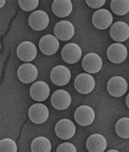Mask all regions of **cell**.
Segmentation results:
<instances>
[{
    "mask_svg": "<svg viewBox=\"0 0 129 152\" xmlns=\"http://www.w3.org/2000/svg\"><path fill=\"white\" fill-rule=\"evenodd\" d=\"M74 86L78 93L81 94H89L95 88L96 81L93 76L89 74L83 73L76 76L74 82Z\"/></svg>",
    "mask_w": 129,
    "mask_h": 152,
    "instance_id": "1",
    "label": "cell"
},
{
    "mask_svg": "<svg viewBox=\"0 0 129 152\" xmlns=\"http://www.w3.org/2000/svg\"><path fill=\"white\" fill-rule=\"evenodd\" d=\"M106 88L108 93L112 96L121 97L127 93L128 84L122 76H114L108 81Z\"/></svg>",
    "mask_w": 129,
    "mask_h": 152,
    "instance_id": "2",
    "label": "cell"
},
{
    "mask_svg": "<svg viewBox=\"0 0 129 152\" xmlns=\"http://www.w3.org/2000/svg\"><path fill=\"white\" fill-rule=\"evenodd\" d=\"M74 117L79 125L87 127L94 122L96 118V114L94 110L91 106L83 105L77 108L76 110L74 111Z\"/></svg>",
    "mask_w": 129,
    "mask_h": 152,
    "instance_id": "3",
    "label": "cell"
},
{
    "mask_svg": "<svg viewBox=\"0 0 129 152\" xmlns=\"http://www.w3.org/2000/svg\"><path fill=\"white\" fill-rule=\"evenodd\" d=\"M55 133L59 138L69 140L75 135L76 127L70 119H62L56 123L55 126Z\"/></svg>",
    "mask_w": 129,
    "mask_h": 152,
    "instance_id": "4",
    "label": "cell"
},
{
    "mask_svg": "<svg viewBox=\"0 0 129 152\" xmlns=\"http://www.w3.org/2000/svg\"><path fill=\"white\" fill-rule=\"evenodd\" d=\"M17 55L22 61L30 63L36 58L38 50L34 43L30 41H24L17 47Z\"/></svg>",
    "mask_w": 129,
    "mask_h": 152,
    "instance_id": "5",
    "label": "cell"
},
{
    "mask_svg": "<svg viewBox=\"0 0 129 152\" xmlns=\"http://www.w3.org/2000/svg\"><path fill=\"white\" fill-rule=\"evenodd\" d=\"M50 19L46 12L37 10L33 12L29 17V26L36 31H42L48 26Z\"/></svg>",
    "mask_w": 129,
    "mask_h": 152,
    "instance_id": "6",
    "label": "cell"
},
{
    "mask_svg": "<svg viewBox=\"0 0 129 152\" xmlns=\"http://www.w3.org/2000/svg\"><path fill=\"white\" fill-rule=\"evenodd\" d=\"M107 57L112 63H122L128 56V49L125 45L120 43H114L109 45L107 48Z\"/></svg>",
    "mask_w": 129,
    "mask_h": 152,
    "instance_id": "7",
    "label": "cell"
},
{
    "mask_svg": "<svg viewBox=\"0 0 129 152\" xmlns=\"http://www.w3.org/2000/svg\"><path fill=\"white\" fill-rule=\"evenodd\" d=\"M51 80L56 86H65L71 79V73L69 68L65 66H56L50 73Z\"/></svg>",
    "mask_w": 129,
    "mask_h": 152,
    "instance_id": "8",
    "label": "cell"
},
{
    "mask_svg": "<svg viewBox=\"0 0 129 152\" xmlns=\"http://www.w3.org/2000/svg\"><path fill=\"white\" fill-rule=\"evenodd\" d=\"M93 24L96 29L101 30H107L111 26L113 22V16L107 9H98L93 15Z\"/></svg>",
    "mask_w": 129,
    "mask_h": 152,
    "instance_id": "9",
    "label": "cell"
},
{
    "mask_svg": "<svg viewBox=\"0 0 129 152\" xmlns=\"http://www.w3.org/2000/svg\"><path fill=\"white\" fill-rule=\"evenodd\" d=\"M83 51L78 44L70 43L66 44L61 50V57L64 61L69 64L77 63L82 57Z\"/></svg>",
    "mask_w": 129,
    "mask_h": 152,
    "instance_id": "10",
    "label": "cell"
},
{
    "mask_svg": "<svg viewBox=\"0 0 129 152\" xmlns=\"http://www.w3.org/2000/svg\"><path fill=\"white\" fill-rule=\"evenodd\" d=\"M29 118L34 124H41L45 123L49 117V110L45 105L36 103L30 106L28 111Z\"/></svg>",
    "mask_w": 129,
    "mask_h": 152,
    "instance_id": "11",
    "label": "cell"
},
{
    "mask_svg": "<svg viewBox=\"0 0 129 152\" xmlns=\"http://www.w3.org/2000/svg\"><path fill=\"white\" fill-rule=\"evenodd\" d=\"M40 51L47 56H52L59 50L60 43L58 39L52 34H46L43 36L39 43Z\"/></svg>",
    "mask_w": 129,
    "mask_h": 152,
    "instance_id": "12",
    "label": "cell"
},
{
    "mask_svg": "<svg viewBox=\"0 0 129 152\" xmlns=\"http://www.w3.org/2000/svg\"><path fill=\"white\" fill-rule=\"evenodd\" d=\"M103 61L101 57L94 53H87L83 56L82 61V66L86 72L89 74H96L101 69Z\"/></svg>",
    "mask_w": 129,
    "mask_h": 152,
    "instance_id": "13",
    "label": "cell"
},
{
    "mask_svg": "<svg viewBox=\"0 0 129 152\" xmlns=\"http://www.w3.org/2000/svg\"><path fill=\"white\" fill-rule=\"evenodd\" d=\"M51 103L56 110H66L71 104V96L66 90H56L51 96Z\"/></svg>",
    "mask_w": 129,
    "mask_h": 152,
    "instance_id": "14",
    "label": "cell"
},
{
    "mask_svg": "<svg viewBox=\"0 0 129 152\" xmlns=\"http://www.w3.org/2000/svg\"><path fill=\"white\" fill-rule=\"evenodd\" d=\"M74 26L69 20H60L54 27V34L58 39L68 41L74 35Z\"/></svg>",
    "mask_w": 129,
    "mask_h": 152,
    "instance_id": "15",
    "label": "cell"
},
{
    "mask_svg": "<svg viewBox=\"0 0 129 152\" xmlns=\"http://www.w3.org/2000/svg\"><path fill=\"white\" fill-rule=\"evenodd\" d=\"M38 74L37 67L31 63H25L17 70V77L20 82L24 83H33L37 80Z\"/></svg>",
    "mask_w": 129,
    "mask_h": 152,
    "instance_id": "16",
    "label": "cell"
},
{
    "mask_svg": "<svg viewBox=\"0 0 129 152\" xmlns=\"http://www.w3.org/2000/svg\"><path fill=\"white\" fill-rule=\"evenodd\" d=\"M109 34L113 40L120 43L124 42L129 38V26L124 21H117L110 27Z\"/></svg>",
    "mask_w": 129,
    "mask_h": 152,
    "instance_id": "17",
    "label": "cell"
},
{
    "mask_svg": "<svg viewBox=\"0 0 129 152\" xmlns=\"http://www.w3.org/2000/svg\"><path fill=\"white\" fill-rule=\"evenodd\" d=\"M50 87L43 81H37L32 84L30 88V96L36 102L46 101L50 95Z\"/></svg>",
    "mask_w": 129,
    "mask_h": 152,
    "instance_id": "18",
    "label": "cell"
},
{
    "mask_svg": "<svg viewBox=\"0 0 129 152\" xmlns=\"http://www.w3.org/2000/svg\"><path fill=\"white\" fill-rule=\"evenodd\" d=\"M107 147L106 138L100 133H94L87 139L86 148L89 152H104Z\"/></svg>",
    "mask_w": 129,
    "mask_h": 152,
    "instance_id": "19",
    "label": "cell"
},
{
    "mask_svg": "<svg viewBox=\"0 0 129 152\" xmlns=\"http://www.w3.org/2000/svg\"><path fill=\"white\" fill-rule=\"evenodd\" d=\"M53 13L58 17H66L73 11V4L70 0H55L52 6Z\"/></svg>",
    "mask_w": 129,
    "mask_h": 152,
    "instance_id": "20",
    "label": "cell"
},
{
    "mask_svg": "<svg viewBox=\"0 0 129 152\" xmlns=\"http://www.w3.org/2000/svg\"><path fill=\"white\" fill-rule=\"evenodd\" d=\"M30 149L32 152H51L52 143L46 137H37L31 143Z\"/></svg>",
    "mask_w": 129,
    "mask_h": 152,
    "instance_id": "21",
    "label": "cell"
},
{
    "mask_svg": "<svg viewBox=\"0 0 129 152\" xmlns=\"http://www.w3.org/2000/svg\"><path fill=\"white\" fill-rule=\"evenodd\" d=\"M110 8L117 16H125L129 12V0H112Z\"/></svg>",
    "mask_w": 129,
    "mask_h": 152,
    "instance_id": "22",
    "label": "cell"
},
{
    "mask_svg": "<svg viewBox=\"0 0 129 152\" xmlns=\"http://www.w3.org/2000/svg\"><path fill=\"white\" fill-rule=\"evenodd\" d=\"M117 135L123 139L129 138V118L123 117L119 119L115 124Z\"/></svg>",
    "mask_w": 129,
    "mask_h": 152,
    "instance_id": "23",
    "label": "cell"
},
{
    "mask_svg": "<svg viewBox=\"0 0 129 152\" xmlns=\"http://www.w3.org/2000/svg\"><path fill=\"white\" fill-rule=\"evenodd\" d=\"M16 142L11 138H4L0 141V152H17Z\"/></svg>",
    "mask_w": 129,
    "mask_h": 152,
    "instance_id": "24",
    "label": "cell"
},
{
    "mask_svg": "<svg viewBox=\"0 0 129 152\" xmlns=\"http://www.w3.org/2000/svg\"><path fill=\"white\" fill-rule=\"evenodd\" d=\"M18 4L23 11L30 12V11L36 9L39 4V0H33V1L32 0H19Z\"/></svg>",
    "mask_w": 129,
    "mask_h": 152,
    "instance_id": "25",
    "label": "cell"
},
{
    "mask_svg": "<svg viewBox=\"0 0 129 152\" xmlns=\"http://www.w3.org/2000/svg\"><path fill=\"white\" fill-rule=\"evenodd\" d=\"M56 152H77V148L70 142H64L58 145Z\"/></svg>",
    "mask_w": 129,
    "mask_h": 152,
    "instance_id": "26",
    "label": "cell"
},
{
    "mask_svg": "<svg viewBox=\"0 0 129 152\" xmlns=\"http://www.w3.org/2000/svg\"><path fill=\"white\" fill-rule=\"evenodd\" d=\"M106 0H87L86 4L88 7L96 9L100 8L106 4Z\"/></svg>",
    "mask_w": 129,
    "mask_h": 152,
    "instance_id": "27",
    "label": "cell"
},
{
    "mask_svg": "<svg viewBox=\"0 0 129 152\" xmlns=\"http://www.w3.org/2000/svg\"><path fill=\"white\" fill-rule=\"evenodd\" d=\"M126 105H127V106L128 107L129 109V93L126 96Z\"/></svg>",
    "mask_w": 129,
    "mask_h": 152,
    "instance_id": "28",
    "label": "cell"
},
{
    "mask_svg": "<svg viewBox=\"0 0 129 152\" xmlns=\"http://www.w3.org/2000/svg\"><path fill=\"white\" fill-rule=\"evenodd\" d=\"M0 3H1V7H3V6H4V4H5V3H6V1H5V0H2V1H1V2H0Z\"/></svg>",
    "mask_w": 129,
    "mask_h": 152,
    "instance_id": "29",
    "label": "cell"
},
{
    "mask_svg": "<svg viewBox=\"0 0 129 152\" xmlns=\"http://www.w3.org/2000/svg\"><path fill=\"white\" fill-rule=\"evenodd\" d=\"M106 152H119V151H117V150H109L108 151Z\"/></svg>",
    "mask_w": 129,
    "mask_h": 152,
    "instance_id": "30",
    "label": "cell"
}]
</instances>
